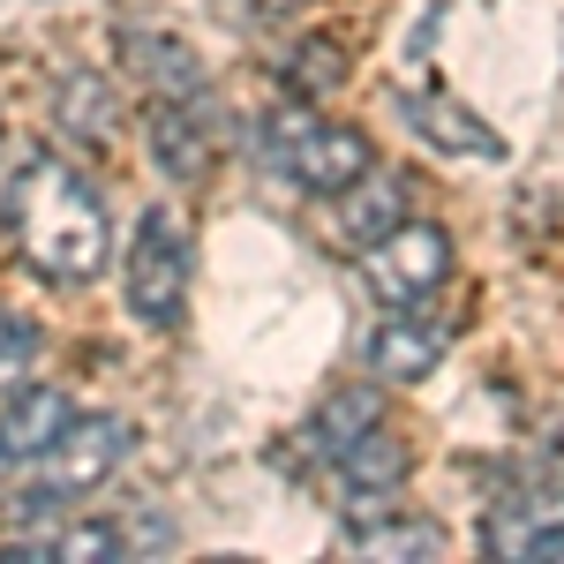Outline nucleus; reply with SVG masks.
Returning <instances> with one entry per match:
<instances>
[{
  "label": "nucleus",
  "mask_w": 564,
  "mask_h": 564,
  "mask_svg": "<svg viewBox=\"0 0 564 564\" xmlns=\"http://www.w3.org/2000/svg\"><path fill=\"white\" fill-rule=\"evenodd\" d=\"M121 286H129V308L135 324L166 332L188 302V234H181L174 212H143L135 218V241H129V263H121Z\"/></svg>",
  "instance_id": "4"
},
{
  "label": "nucleus",
  "mask_w": 564,
  "mask_h": 564,
  "mask_svg": "<svg viewBox=\"0 0 564 564\" xmlns=\"http://www.w3.org/2000/svg\"><path fill=\"white\" fill-rule=\"evenodd\" d=\"M452 347V324L444 316H391L384 332L369 339V369L391 377V384H414V377H430L436 361Z\"/></svg>",
  "instance_id": "8"
},
{
  "label": "nucleus",
  "mask_w": 564,
  "mask_h": 564,
  "mask_svg": "<svg viewBox=\"0 0 564 564\" xmlns=\"http://www.w3.org/2000/svg\"><path fill=\"white\" fill-rule=\"evenodd\" d=\"M361 279H369L391 308H414L422 294H436V286L452 279V234H444V226H422V218H406V226H391L384 241H369Z\"/></svg>",
  "instance_id": "5"
},
{
  "label": "nucleus",
  "mask_w": 564,
  "mask_h": 564,
  "mask_svg": "<svg viewBox=\"0 0 564 564\" xmlns=\"http://www.w3.org/2000/svg\"><path fill=\"white\" fill-rule=\"evenodd\" d=\"M339 550L347 557H444V527L422 512H384V520H354Z\"/></svg>",
  "instance_id": "11"
},
{
  "label": "nucleus",
  "mask_w": 564,
  "mask_h": 564,
  "mask_svg": "<svg viewBox=\"0 0 564 564\" xmlns=\"http://www.w3.org/2000/svg\"><path fill=\"white\" fill-rule=\"evenodd\" d=\"M218 151V106L212 98H159L151 106V159L174 181H196Z\"/></svg>",
  "instance_id": "6"
},
{
  "label": "nucleus",
  "mask_w": 564,
  "mask_h": 564,
  "mask_svg": "<svg viewBox=\"0 0 564 564\" xmlns=\"http://www.w3.org/2000/svg\"><path fill=\"white\" fill-rule=\"evenodd\" d=\"M15 475H23V459H15V452H8V444H0V497H8V489H15Z\"/></svg>",
  "instance_id": "19"
},
{
  "label": "nucleus",
  "mask_w": 564,
  "mask_h": 564,
  "mask_svg": "<svg viewBox=\"0 0 564 564\" xmlns=\"http://www.w3.org/2000/svg\"><path fill=\"white\" fill-rule=\"evenodd\" d=\"M121 459H129V422L121 414H68V430L31 459V481L15 489L23 497V520H45V512L90 497Z\"/></svg>",
  "instance_id": "3"
},
{
  "label": "nucleus",
  "mask_w": 564,
  "mask_h": 564,
  "mask_svg": "<svg viewBox=\"0 0 564 564\" xmlns=\"http://www.w3.org/2000/svg\"><path fill=\"white\" fill-rule=\"evenodd\" d=\"M61 129L84 135V143L113 135V90H106V76H68L61 84Z\"/></svg>",
  "instance_id": "16"
},
{
  "label": "nucleus",
  "mask_w": 564,
  "mask_h": 564,
  "mask_svg": "<svg viewBox=\"0 0 564 564\" xmlns=\"http://www.w3.org/2000/svg\"><path fill=\"white\" fill-rule=\"evenodd\" d=\"M61 430H68V399H61L53 384H23L8 406H0V444H8L23 467H31Z\"/></svg>",
  "instance_id": "14"
},
{
  "label": "nucleus",
  "mask_w": 564,
  "mask_h": 564,
  "mask_svg": "<svg viewBox=\"0 0 564 564\" xmlns=\"http://www.w3.org/2000/svg\"><path fill=\"white\" fill-rule=\"evenodd\" d=\"M31 361H39V324H31V316H15V308H0V399H15V391H23Z\"/></svg>",
  "instance_id": "17"
},
{
  "label": "nucleus",
  "mask_w": 564,
  "mask_h": 564,
  "mask_svg": "<svg viewBox=\"0 0 564 564\" xmlns=\"http://www.w3.org/2000/svg\"><path fill=\"white\" fill-rule=\"evenodd\" d=\"M257 159L271 166L279 181H294L308 196H347L354 181L369 174V135L361 129H339L308 106H271L257 121Z\"/></svg>",
  "instance_id": "2"
},
{
  "label": "nucleus",
  "mask_w": 564,
  "mask_h": 564,
  "mask_svg": "<svg viewBox=\"0 0 564 564\" xmlns=\"http://www.w3.org/2000/svg\"><path fill=\"white\" fill-rule=\"evenodd\" d=\"M406 196H414L406 174H377V166H369V174L347 188V204H339V234H347L354 249L384 241L391 226H406Z\"/></svg>",
  "instance_id": "10"
},
{
  "label": "nucleus",
  "mask_w": 564,
  "mask_h": 564,
  "mask_svg": "<svg viewBox=\"0 0 564 564\" xmlns=\"http://www.w3.org/2000/svg\"><path fill=\"white\" fill-rule=\"evenodd\" d=\"M286 68H294V84H302V90H332L347 61H339V45H302V53H294Z\"/></svg>",
  "instance_id": "18"
},
{
  "label": "nucleus",
  "mask_w": 564,
  "mask_h": 564,
  "mask_svg": "<svg viewBox=\"0 0 564 564\" xmlns=\"http://www.w3.org/2000/svg\"><path fill=\"white\" fill-rule=\"evenodd\" d=\"M45 557L53 564H90V557H135V534L121 520H76L45 534Z\"/></svg>",
  "instance_id": "15"
},
{
  "label": "nucleus",
  "mask_w": 564,
  "mask_h": 564,
  "mask_svg": "<svg viewBox=\"0 0 564 564\" xmlns=\"http://www.w3.org/2000/svg\"><path fill=\"white\" fill-rule=\"evenodd\" d=\"M377 422H384V399H377L369 384H347V391H332V399L308 414L302 444L316 452V459H324V467H332V459H339L347 444H361V436L377 430Z\"/></svg>",
  "instance_id": "9"
},
{
  "label": "nucleus",
  "mask_w": 564,
  "mask_h": 564,
  "mask_svg": "<svg viewBox=\"0 0 564 564\" xmlns=\"http://www.w3.org/2000/svg\"><path fill=\"white\" fill-rule=\"evenodd\" d=\"M8 234H15L23 263L39 279H53V286H84L113 257L98 188L76 166H61V159H31L15 174V188H8Z\"/></svg>",
  "instance_id": "1"
},
{
  "label": "nucleus",
  "mask_w": 564,
  "mask_h": 564,
  "mask_svg": "<svg viewBox=\"0 0 564 564\" xmlns=\"http://www.w3.org/2000/svg\"><path fill=\"white\" fill-rule=\"evenodd\" d=\"M399 113H406V129L436 143V151H459V159H505V135H489L481 113H467L459 98H444V90H399Z\"/></svg>",
  "instance_id": "7"
},
{
  "label": "nucleus",
  "mask_w": 564,
  "mask_h": 564,
  "mask_svg": "<svg viewBox=\"0 0 564 564\" xmlns=\"http://www.w3.org/2000/svg\"><path fill=\"white\" fill-rule=\"evenodd\" d=\"M129 68H143L151 76V90L159 98H212V76H204V61L188 53L181 39H159V31H129Z\"/></svg>",
  "instance_id": "12"
},
{
  "label": "nucleus",
  "mask_w": 564,
  "mask_h": 564,
  "mask_svg": "<svg viewBox=\"0 0 564 564\" xmlns=\"http://www.w3.org/2000/svg\"><path fill=\"white\" fill-rule=\"evenodd\" d=\"M332 475H339V489H354V497H384V489L406 481V436L391 430V422H377L361 444H347V452L332 459Z\"/></svg>",
  "instance_id": "13"
}]
</instances>
